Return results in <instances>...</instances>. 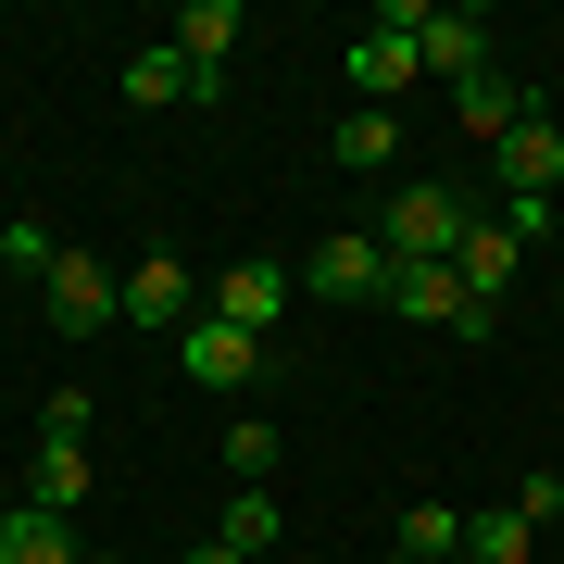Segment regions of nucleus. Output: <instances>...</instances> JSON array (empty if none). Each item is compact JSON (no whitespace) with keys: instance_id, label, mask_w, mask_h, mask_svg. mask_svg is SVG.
<instances>
[{"instance_id":"obj_1","label":"nucleus","mask_w":564,"mask_h":564,"mask_svg":"<svg viewBox=\"0 0 564 564\" xmlns=\"http://www.w3.org/2000/svg\"><path fill=\"white\" fill-rule=\"evenodd\" d=\"M414 25H426V0H377V13L351 25L339 76H351V101H364V113H389V101H402V88L426 76V63H414Z\"/></svg>"},{"instance_id":"obj_2","label":"nucleus","mask_w":564,"mask_h":564,"mask_svg":"<svg viewBox=\"0 0 564 564\" xmlns=\"http://www.w3.org/2000/svg\"><path fill=\"white\" fill-rule=\"evenodd\" d=\"M464 226H477V202H464V188L402 176V188H389V214H377V239H389V263H452Z\"/></svg>"},{"instance_id":"obj_3","label":"nucleus","mask_w":564,"mask_h":564,"mask_svg":"<svg viewBox=\"0 0 564 564\" xmlns=\"http://www.w3.org/2000/svg\"><path fill=\"white\" fill-rule=\"evenodd\" d=\"M39 302H51L63 339H101V326H126V276H113L101 251H76V239H63V263L39 276Z\"/></svg>"},{"instance_id":"obj_4","label":"nucleus","mask_w":564,"mask_h":564,"mask_svg":"<svg viewBox=\"0 0 564 564\" xmlns=\"http://www.w3.org/2000/svg\"><path fill=\"white\" fill-rule=\"evenodd\" d=\"M302 289H314V302H389V239H377V226L314 239V251H302Z\"/></svg>"},{"instance_id":"obj_5","label":"nucleus","mask_w":564,"mask_h":564,"mask_svg":"<svg viewBox=\"0 0 564 564\" xmlns=\"http://www.w3.org/2000/svg\"><path fill=\"white\" fill-rule=\"evenodd\" d=\"M176 364H188V389H226V402H239L263 364H276V339H251V326L202 314V326H176Z\"/></svg>"},{"instance_id":"obj_6","label":"nucleus","mask_w":564,"mask_h":564,"mask_svg":"<svg viewBox=\"0 0 564 564\" xmlns=\"http://www.w3.org/2000/svg\"><path fill=\"white\" fill-rule=\"evenodd\" d=\"M414 63H426L440 88L489 76V13H477V0H426V25H414Z\"/></svg>"},{"instance_id":"obj_7","label":"nucleus","mask_w":564,"mask_h":564,"mask_svg":"<svg viewBox=\"0 0 564 564\" xmlns=\"http://www.w3.org/2000/svg\"><path fill=\"white\" fill-rule=\"evenodd\" d=\"M389 314H414V326H464V339H489V302H464V276L452 263H389Z\"/></svg>"},{"instance_id":"obj_8","label":"nucleus","mask_w":564,"mask_h":564,"mask_svg":"<svg viewBox=\"0 0 564 564\" xmlns=\"http://www.w3.org/2000/svg\"><path fill=\"white\" fill-rule=\"evenodd\" d=\"M489 176H502V188H564V113L527 101V113L502 126V151H489Z\"/></svg>"},{"instance_id":"obj_9","label":"nucleus","mask_w":564,"mask_h":564,"mask_svg":"<svg viewBox=\"0 0 564 564\" xmlns=\"http://www.w3.org/2000/svg\"><path fill=\"white\" fill-rule=\"evenodd\" d=\"M289 289H302L289 263H226V276H214V314H226V326H251V339H276Z\"/></svg>"},{"instance_id":"obj_10","label":"nucleus","mask_w":564,"mask_h":564,"mask_svg":"<svg viewBox=\"0 0 564 564\" xmlns=\"http://www.w3.org/2000/svg\"><path fill=\"white\" fill-rule=\"evenodd\" d=\"M202 314H214V302L188 289V263H176V251H151L139 276H126V326H202Z\"/></svg>"},{"instance_id":"obj_11","label":"nucleus","mask_w":564,"mask_h":564,"mask_svg":"<svg viewBox=\"0 0 564 564\" xmlns=\"http://www.w3.org/2000/svg\"><path fill=\"white\" fill-rule=\"evenodd\" d=\"M214 88L226 76H202V63H188V51H126V101H139V113H163V101H214Z\"/></svg>"},{"instance_id":"obj_12","label":"nucleus","mask_w":564,"mask_h":564,"mask_svg":"<svg viewBox=\"0 0 564 564\" xmlns=\"http://www.w3.org/2000/svg\"><path fill=\"white\" fill-rule=\"evenodd\" d=\"M239 39H251V13H239V0H188V13L163 25V51H188L202 76H226V51H239Z\"/></svg>"},{"instance_id":"obj_13","label":"nucleus","mask_w":564,"mask_h":564,"mask_svg":"<svg viewBox=\"0 0 564 564\" xmlns=\"http://www.w3.org/2000/svg\"><path fill=\"white\" fill-rule=\"evenodd\" d=\"M326 163H339V176H389V163H402V113H339V126H326Z\"/></svg>"},{"instance_id":"obj_14","label":"nucleus","mask_w":564,"mask_h":564,"mask_svg":"<svg viewBox=\"0 0 564 564\" xmlns=\"http://www.w3.org/2000/svg\"><path fill=\"white\" fill-rule=\"evenodd\" d=\"M0 564H88V552H76V514L13 502V514H0Z\"/></svg>"},{"instance_id":"obj_15","label":"nucleus","mask_w":564,"mask_h":564,"mask_svg":"<svg viewBox=\"0 0 564 564\" xmlns=\"http://www.w3.org/2000/svg\"><path fill=\"white\" fill-rule=\"evenodd\" d=\"M514 263H527V251H514L502 226L477 214V226H464V251H452V276H464V302H489V314H502V289H514Z\"/></svg>"},{"instance_id":"obj_16","label":"nucleus","mask_w":564,"mask_h":564,"mask_svg":"<svg viewBox=\"0 0 564 564\" xmlns=\"http://www.w3.org/2000/svg\"><path fill=\"white\" fill-rule=\"evenodd\" d=\"M514 113H527V88L502 76V63H489V76H464V88H452V126H464V139H489V151H502V126H514Z\"/></svg>"},{"instance_id":"obj_17","label":"nucleus","mask_w":564,"mask_h":564,"mask_svg":"<svg viewBox=\"0 0 564 564\" xmlns=\"http://www.w3.org/2000/svg\"><path fill=\"white\" fill-rule=\"evenodd\" d=\"M25 502L88 514V440H39V464H25Z\"/></svg>"},{"instance_id":"obj_18","label":"nucleus","mask_w":564,"mask_h":564,"mask_svg":"<svg viewBox=\"0 0 564 564\" xmlns=\"http://www.w3.org/2000/svg\"><path fill=\"white\" fill-rule=\"evenodd\" d=\"M389 552H402V564H464V514H452V502H402Z\"/></svg>"},{"instance_id":"obj_19","label":"nucleus","mask_w":564,"mask_h":564,"mask_svg":"<svg viewBox=\"0 0 564 564\" xmlns=\"http://www.w3.org/2000/svg\"><path fill=\"white\" fill-rule=\"evenodd\" d=\"M214 452H226V477H239V489H263V477H276V452H289V440H276L263 414H226V426H214Z\"/></svg>"},{"instance_id":"obj_20","label":"nucleus","mask_w":564,"mask_h":564,"mask_svg":"<svg viewBox=\"0 0 564 564\" xmlns=\"http://www.w3.org/2000/svg\"><path fill=\"white\" fill-rule=\"evenodd\" d=\"M214 540L239 552V564H263V552L289 540V527H276V489H239V502H226V527H214Z\"/></svg>"},{"instance_id":"obj_21","label":"nucleus","mask_w":564,"mask_h":564,"mask_svg":"<svg viewBox=\"0 0 564 564\" xmlns=\"http://www.w3.org/2000/svg\"><path fill=\"white\" fill-rule=\"evenodd\" d=\"M464 552H477V564H527V552H540V527H527L514 502H502V514H464Z\"/></svg>"},{"instance_id":"obj_22","label":"nucleus","mask_w":564,"mask_h":564,"mask_svg":"<svg viewBox=\"0 0 564 564\" xmlns=\"http://www.w3.org/2000/svg\"><path fill=\"white\" fill-rule=\"evenodd\" d=\"M489 226L527 251V239H552V226H564V202H552V188H502V214H489Z\"/></svg>"},{"instance_id":"obj_23","label":"nucleus","mask_w":564,"mask_h":564,"mask_svg":"<svg viewBox=\"0 0 564 564\" xmlns=\"http://www.w3.org/2000/svg\"><path fill=\"white\" fill-rule=\"evenodd\" d=\"M0 263H13V276H51V263H63V239H51L39 214H13V226H0Z\"/></svg>"},{"instance_id":"obj_24","label":"nucleus","mask_w":564,"mask_h":564,"mask_svg":"<svg viewBox=\"0 0 564 564\" xmlns=\"http://www.w3.org/2000/svg\"><path fill=\"white\" fill-rule=\"evenodd\" d=\"M39 440H88V389H76V377L51 389V414H39Z\"/></svg>"},{"instance_id":"obj_25","label":"nucleus","mask_w":564,"mask_h":564,"mask_svg":"<svg viewBox=\"0 0 564 564\" xmlns=\"http://www.w3.org/2000/svg\"><path fill=\"white\" fill-rule=\"evenodd\" d=\"M176 564H239V552H226V540H202V552H176Z\"/></svg>"},{"instance_id":"obj_26","label":"nucleus","mask_w":564,"mask_h":564,"mask_svg":"<svg viewBox=\"0 0 564 564\" xmlns=\"http://www.w3.org/2000/svg\"><path fill=\"white\" fill-rule=\"evenodd\" d=\"M377 564H402V552H377Z\"/></svg>"},{"instance_id":"obj_27","label":"nucleus","mask_w":564,"mask_h":564,"mask_svg":"<svg viewBox=\"0 0 564 564\" xmlns=\"http://www.w3.org/2000/svg\"><path fill=\"white\" fill-rule=\"evenodd\" d=\"M88 564H113V552H88Z\"/></svg>"},{"instance_id":"obj_28","label":"nucleus","mask_w":564,"mask_h":564,"mask_svg":"<svg viewBox=\"0 0 564 564\" xmlns=\"http://www.w3.org/2000/svg\"><path fill=\"white\" fill-rule=\"evenodd\" d=\"M552 202H564V188H552Z\"/></svg>"}]
</instances>
